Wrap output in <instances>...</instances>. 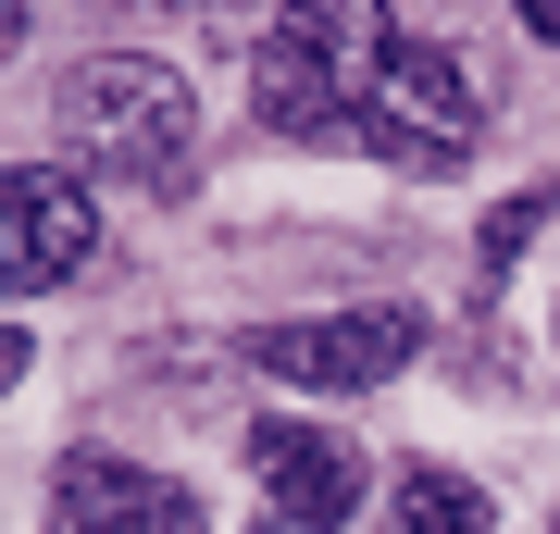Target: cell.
Masks as SVG:
<instances>
[{
	"mask_svg": "<svg viewBox=\"0 0 560 534\" xmlns=\"http://www.w3.org/2000/svg\"><path fill=\"white\" fill-rule=\"evenodd\" d=\"M50 124H62V150H75V175H101V187H175L187 150H200V99H187V75L150 62V50H88L75 75L50 87Z\"/></svg>",
	"mask_w": 560,
	"mask_h": 534,
	"instance_id": "cell-1",
	"label": "cell"
},
{
	"mask_svg": "<svg viewBox=\"0 0 560 534\" xmlns=\"http://www.w3.org/2000/svg\"><path fill=\"white\" fill-rule=\"evenodd\" d=\"M386 50V0H275L261 25V124L275 138H361V99H374Z\"/></svg>",
	"mask_w": 560,
	"mask_h": 534,
	"instance_id": "cell-2",
	"label": "cell"
},
{
	"mask_svg": "<svg viewBox=\"0 0 560 534\" xmlns=\"http://www.w3.org/2000/svg\"><path fill=\"white\" fill-rule=\"evenodd\" d=\"M361 150L399 162V175H460V162L486 150V87H474V62L436 50V38H399L386 75H374V99H361Z\"/></svg>",
	"mask_w": 560,
	"mask_h": 534,
	"instance_id": "cell-3",
	"label": "cell"
},
{
	"mask_svg": "<svg viewBox=\"0 0 560 534\" xmlns=\"http://www.w3.org/2000/svg\"><path fill=\"white\" fill-rule=\"evenodd\" d=\"M411 348H423V311H411V298L324 311V323H249V336H237V360H249L261 385H300V397H374Z\"/></svg>",
	"mask_w": 560,
	"mask_h": 534,
	"instance_id": "cell-4",
	"label": "cell"
},
{
	"mask_svg": "<svg viewBox=\"0 0 560 534\" xmlns=\"http://www.w3.org/2000/svg\"><path fill=\"white\" fill-rule=\"evenodd\" d=\"M88 249H101V199L75 175H50V162H13V175H0V298L62 286Z\"/></svg>",
	"mask_w": 560,
	"mask_h": 534,
	"instance_id": "cell-5",
	"label": "cell"
},
{
	"mask_svg": "<svg viewBox=\"0 0 560 534\" xmlns=\"http://www.w3.org/2000/svg\"><path fill=\"white\" fill-rule=\"evenodd\" d=\"M249 485H261V510L275 522H300V534H337L361 510V460L324 436V423H249Z\"/></svg>",
	"mask_w": 560,
	"mask_h": 534,
	"instance_id": "cell-6",
	"label": "cell"
},
{
	"mask_svg": "<svg viewBox=\"0 0 560 534\" xmlns=\"http://www.w3.org/2000/svg\"><path fill=\"white\" fill-rule=\"evenodd\" d=\"M50 522L62 534H200V510H187L162 473H138V460H113V448H75L50 473Z\"/></svg>",
	"mask_w": 560,
	"mask_h": 534,
	"instance_id": "cell-7",
	"label": "cell"
},
{
	"mask_svg": "<svg viewBox=\"0 0 560 534\" xmlns=\"http://www.w3.org/2000/svg\"><path fill=\"white\" fill-rule=\"evenodd\" d=\"M399 534H486V485L448 473V460H411V485H399Z\"/></svg>",
	"mask_w": 560,
	"mask_h": 534,
	"instance_id": "cell-8",
	"label": "cell"
},
{
	"mask_svg": "<svg viewBox=\"0 0 560 534\" xmlns=\"http://www.w3.org/2000/svg\"><path fill=\"white\" fill-rule=\"evenodd\" d=\"M536 224H548V199H499V212H486V261H523Z\"/></svg>",
	"mask_w": 560,
	"mask_h": 534,
	"instance_id": "cell-9",
	"label": "cell"
},
{
	"mask_svg": "<svg viewBox=\"0 0 560 534\" xmlns=\"http://www.w3.org/2000/svg\"><path fill=\"white\" fill-rule=\"evenodd\" d=\"M25 13H38V0H0V62L25 50Z\"/></svg>",
	"mask_w": 560,
	"mask_h": 534,
	"instance_id": "cell-10",
	"label": "cell"
},
{
	"mask_svg": "<svg viewBox=\"0 0 560 534\" xmlns=\"http://www.w3.org/2000/svg\"><path fill=\"white\" fill-rule=\"evenodd\" d=\"M523 13V38H560V0H511Z\"/></svg>",
	"mask_w": 560,
	"mask_h": 534,
	"instance_id": "cell-11",
	"label": "cell"
},
{
	"mask_svg": "<svg viewBox=\"0 0 560 534\" xmlns=\"http://www.w3.org/2000/svg\"><path fill=\"white\" fill-rule=\"evenodd\" d=\"M0 385H25V336H13V323H0Z\"/></svg>",
	"mask_w": 560,
	"mask_h": 534,
	"instance_id": "cell-12",
	"label": "cell"
},
{
	"mask_svg": "<svg viewBox=\"0 0 560 534\" xmlns=\"http://www.w3.org/2000/svg\"><path fill=\"white\" fill-rule=\"evenodd\" d=\"M249 534H300V522H275V510H261V522H249Z\"/></svg>",
	"mask_w": 560,
	"mask_h": 534,
	"instance_id": "cell-13",
	"label": "cell"
}]
</instances>
